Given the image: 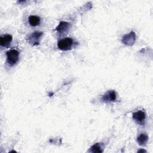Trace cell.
Listing matches in <instances>:
<instances>
[{
    "mask_svg": "<svg viewBox=\"0 0 153 153\" xmlns=\"http://www.w3.org/2000/svg\"><path fill=\"white\" fill-rule=\"evenodd\" d=\"M148 140V136L146 133H141L137 138V143L140 146L145 145Z\"/></svg>",
    "mask_w": 153,
    "mask_h": 153,
    "instance_id": "obj_10",
    "label": "cell"
},
{
    "mask_svg": "<svg viewBox=\"0 0 153 153\" xmlns=\"http://www.w3.org/2000/svg\"><path fill=\"white\" fill-rule=\"evenodd\" d=\"M70 27V23L66 22H60L56 27V30L60 33H64L68 31Z\"/></svg>",
    "mask_w": 153,
    "mask_h": 153,
    "instance_id": "obj_7",
    "label": "cell"
},
{
    "mask_svg": "<svg viewBox=\"0 0 153 153\" xmlns=\"http://www.w3.org/2000/svg\"><path fill=\"white\" fill-rule=\"evenodd\" d=\"M13 40V37L11 35L7 34L1 36L0 38V44L2 47H8Z\"/></svg>",
    "mask_w": 153,
    "mask_h": 153,
    "instance_id": "obj_8",
    "label": "cell"
},
{
    "mask_svg": "<svg viewBox=\"0 0 153 153\" xmlns=\"http://www.w3.org/2000/svg\"><path fill=\"white\" fill-rule=\"evenodd\" d=\"M43 33L41 32H34L30 34L26 38L27 41L32 46L38 45L41 41Z\"/></svg>",
    "mask_w": 153,
    "mask_h": 153,
    "instance_id": "obj_2",
    "label": "cell"
},
{
    "mask_svg": "<svg viewBox=\"0 0 153 153\" xmlns=\"http://www.w3.org/2000/svg\"><path fill=\"white\" fill-rule=\"evenodd\" d=\"M28 22L30 26H36L40 24L41 19L39 16L32 15L30 16L28 18Z\"/></svg>",
    "mask_w": 153,
    "mask_h": 153,
    "instance_id": "obj_9",
    "label": "cell"
},
{
    "mask_svg": "<svg viewBox=\"0 0 153 153\" xmlns=\"http://www.w3.org/2000/svg\"><path fill=\"white\" fill-rule=\"evenodd\" d=\"M89 152H94V153H96V152H103V150H102V146H101V144H100L99 143H95L94 145H92L89 151Z\"/></svg>",
    "mask_w": 153,
    "mask_h": 153,
    "instance_id": "obj_11",
    "label": "cell"
},
{
    "mask_svg": "<svg viewBox=\"0 0 153 153\" xmlns=\"http://www.w3.org/2000/svg\"><path fill=\"white\" fill-rule=\"evenodd\" d=\"M102 99L106 103L114 102L117 99L116 92L114 90H109L103 95Z\"/></svg>",
    "mask_w": 153,
    "mask_h": 153,
    "instance_id": "obj_6",
    "label": "cell"
},
{
    "mask_svg": "<svg viewBox=\"0 0 153 153\" xmlns=\"http://www.w3.org/2000/svg\"><path fill=\"white\" fill-rule=\"evenodd\" d=\"M73 44V40L71 38H65L60 39L58 43V48L62 51H67L71 50Z\"/></svg>",
    "mask_w": 153,
    "mask_h": 153,
    "instance_id": "obj_3",
    "label": "cell"
},
{
    "mask_svg": "<svg viewBox=\"0 0 153 153\" xmlns=\"http://www.w3.org/2000/svg\"><path fill=\"white\" fill-rule=\"evenodd\" d=\"M136 39V35L135 33L133 31L130 32V33L124 35L122 38V42L127 45H132Z\"/></svg>",
    "mask_w": 153,
    "mask_h": 153,
    "instance_id": "obj_4",
    "label": "cell"
},
{
    "mask_svg": "<svg viewBox=\"0 0 153 153\" xmlns=\"http://www.w3.org/2000/svg\"><path fill=\"white\" fill-rule=\"evenodd\" d=\"M19 53L16 49H11L7 52V62L8 65H14L19 60Z\"/></svg>",
    "mask_w": 153,
    "mask_h": 153,
    "instance_id": "obj_1",
    "label": "cell"
},
{
    "mask_svg": "<svg viewBox=\"0 0 153 153\" xmlns=\"http://www.w3.org/2000/svg\"><path fill=\"white\" fill-rule=\"evenodd\" d=\"M146 118V114L144 111H137L133 113V119L140 125H143Z\"/></svg>",
    "mask_w": 153,
    "mask_h": 153,
    "instance_id": "obj_5",
    "label": "cell"
}]
</instances>
